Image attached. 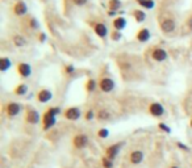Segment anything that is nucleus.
Segmentation results:
<instances>
[{"label": "nucleus", "instance_id": "f257e3e1", "mask_svg": "<svg viewBox=\"0 0 192 168\" xmlns=\"http://www.w3.org/2000/svg\"><path fill=\"white\" fill-rule=\"evenodd\" d=\"M159 28L164 34L172 33L174 30L176 29L175 20L171 19V17H162V19L159 20Z\"/></svg>", "mask_w": 192, "mask_h": 168}, {"label": "nucleus", "instance_id": "f03ea898", "mask_svg": "<svg viewBox=\"0 0 192 168\" xmlns=\"http://www.w3.org/2000/svg\"><path fill=\"white\" fill-rule=\"evenodd\" d=\"M115 87H116V84L113 82V79H111V78H102L99 80V88L102 92H104V93H109V92H112L115 89Z\"/></svg>", "mask_w": 192, "mask_h": 168}, {"label": "nucleus", "instance_id": "7ed1b4c3", "mask_svg": "<svg viewBox=\"0 0 192 168\" xmlns=\"http://www.w3.org/2000/svg\"><path fill=\"white\" fill-rule=\"evenodd\" d=\"M55 122H57L55 116H53L49 110H46V112L43 113V116H42V129L45 131L51 129V127L55 125Z\"/></svg>", "mask_w": 192, "mask_h": 168}, {"label": "nucleus", "instance_id": "20e7f679", "mask_svg": "<svg viewBox=\"0 0 192 168\" xmlns=\"http://www.w3.org/2000/svg\"><path fill=\"white\" fill-rule=\"evenodd\" d=\"M82 116V110L78 108V107H70L65 110V117L70 121H76L79 120Z\"/></svg>", "mask_w": 192, "mask_h": 168}, {"label": "nucleus", "instance_id": "39448f33", "mask_svg": "<svg viewBox=\"0 0 192 168\" xmlns=\"http://www.w3.org/2000/svg\"><path fill=\"white\" fill-rule=\"evenodd\" d=\"M72 144L75 148H84L87 147V144H88V137H87L86 134H78L74 137L72 139Z\"/></svg>", "mask_w": 192, "mask_h": 168}, {"label": "nucleus", "instance_id": "423d86ee", "mask_svg": "<svg viewBox=\"0 0 192 168\" xmlns=\"http://www.w3.org/2000/svg\"><path fill=\"white\" fill-rule=\"evenodd\" d=\"M21 110H23V107H21L19 103H16V101H11V103L7 105V114H8V117H16V116H19V114L21 113Z\"/></svg>", "mask_w": 192, "mask_h": 168}, {"label": "nucleus", "instance_id": "0eeeda50", "mask_svg": "<svg viewBox=\"0 0 192 168\" xmlns=\"http://www.w3.org/2000/svg\"><path fill=\"white\" fill-rule=\"evenodd\" d=\"M149 113L153 117H162L164 114V108L161 103H151L149 105Z\"/></svg>", "mask_w": 192, "mask_h": 168}, {"label": "nucleus", "instance_id": "6e6552de", "mask_svg": "<svg viewBox=\"0 0 192 168\" xmlns=\"http://www.w3.org/2000/svg\"><path fill=\"white\" fill-rule=\"evenodd\" d=\"M17 74H19L21 78H29L30 75H32V67H30V64L25 63V62L19 63L17 64Z\"/></svg>", "mask_w": 192, "mask_h": 168}, {"label": "nucleus", "instance_id": "1a4fd4ad", "mask_svg": "<svg viewBox=\"0 0 192 168\" xmlns=\"http://www.w3.org/2000/svg\"><path fill=\"white\" fill-rule=\"evenodd\" d=\"M167 57H168L167 51H166L164 49H162V47H157L151 53V58L154 59L155 62H164L166 59H167Z\"/></svg>", "mask_w": 192, "mask_h": 168}, {"label": "nucleus", "instance_id": "9d476101", "mask_svg": "<svg viewBox=\"0 0 192 168\" xmlns=\"http://www.w3.org/2000/svg\"><path fill=\"white\" fill-rule=\"evenodd\" d=\"M123 144H124L123 142H120V143H116V144L109 146V147L105 150V156L113 160V159H115L117 155H119V152H120L121 147H123Z\"/></svg>", "mask_w": 192, "mask_h": 168}, {"label": "nucleus", "instance_id": "9b49d317", "mask_svg": "<svg viewBox=\"0 0 192 168\" xmlns=\"http://www.w3.org/2000/svg\"><path fill=\"white\" fill-rule=\"evenodd\" d=\"M28 123H32V125H37L40 122V113L37 112L36 109H32L29 108L28 112H27V117H25Z\"/></svg>", "mask_w": 192, "mask_h": 168}, {"label": "nucleus", "instance_id": "f8f14e48", "mask_svg": "<svg viewBox=\"0 0 192 168\" xmlns=\"http://www.w3.org/2000/svg\"><path fill=\"white\" fill-rule=\"evenodd\" d=\"M53 99V92L46 89V88H43V89H41L40 92L37 93V100L40 101V103H49V101Z\"/></svg>", "mask_w": 192, "mask_h": 168}, {"label": "nucleus", "instance_id": "ddd939ff", "mask_svg": "<svg viewBox=\"0 0 192 168\" xmlns=\"http://www.w3.org/2000/svg\"><path fill=\"white\" fill-rule=\"evenodd\" d=\"M13 12H15L16 16L23 17V16L27 15V12H28V5H27V4H25L24 2H17L15 5H13Z\"/></svg>", "mask_w": 192, "mask_h": 168}, {"label": "nucleus", "instance_id": "4468645a", "mask_svg": "<svg viewBox=\"0 0 192 168\" xmlns=\"http://www.w3.org/2000/svg\"><path fill=\"white\" fill-rule=\"evenodd\" d=\"M94 32H95L96 36L100 37V38H105L108 36V28H107V25L105 24H102V23L95 24Z\"/></svg>", "mask_w": 192, "mask_h": 168}, {"label": "nucleus", "instance_id": "2eb2a0df", "mask_svg": "<svg viewBox=\"0 0 192 168\" xmlns=\"http://www.w3.org/2000/svg\"><path fill=\"white\" fill-rule=\"evenodd\" d=\"M151 37V33H150V30L147 29V28H142V29H139L138 30V33L136 34V39L138 42H147L150 39Z\"/></svg>", "mask_w": 192, "mask_h": 168}, {"label": "nucleus", "instance_id": "dca6fc26", "mask_svg": "<svg viewBox=\"0 0 192 168\" xmlns=\"http://www.w3.org/2000/svg\"><path fill=\"white\" fill-rule=\"evenodd\" d=\"M112 25H113V28H115V30H120L121 32V30L125 29V26L128 25V21H126V19L123 16H117L113 19Z\"/></svg>", "mask_w": 192, "mask_h": 168}, {"label": "nucleus", "instance_id": "f3484780", "mask_svg": "<svg viewBox=\"0 0 192 168\" xmlns=\"http://www.w3.org/2000/svg\"><path fill=\"white\" fill-rule=\"evenodd\" d=\"M143 152L139 151V150H136V151H133L132 154H130L129 156V160L132 164H141V163L143 162Z\"/></svg>", "mask_w": 192, "mask_h": 168}, {"label": "nucleus", "instance_id": "a211bd4d", "mask_svg": "<svg viewBox=\"0 0 192 168\" xmlns=\"http://www.w3.org/2000/svg\"><path fill=\"white\" fill-rule=\"evenodd\" d=\"M11 66H12V62L9 58H7V57H2L0 58V71L2 72H7L11 68Z\"/></svg>", "mask_w": 192, "mask_h": 168}, {"label": "nucleus", "instance_id": "6ab92c4d", "mask_svg": "<svg viewBox=\"0 0 192 168\" xmlns=\"http://www.w3.org/2000/svg\"><path fill=\"white\" fill-rule=\"evenodd\" d=\"M133 17H134V20H136V23L141 24L146 20V13L142 9H136V11H133Z\"/></svg>", "mask_w": 192, "mask_h": 168}, {"label": "nucleus", "instance_id": "aec40b11", "mask_svg": "<svg viewBox=\"0 0 192 168\" xmlns=\"http://www.w3.org/2000/svg\"><path fill=\"white\" fill-rule=\"evenodd\" d=\"M15 95L16 96H25L27 95V92H28V86L27 84H19V86H17L16 88H15Z\"/></svg>", "mask_w": 192, "mask_h": 168}, {"label": "nucleus", "instance_id": "412c9836", "mask_svg": "<svg viewBox=\"0 0 192 168\" xmlns=\"http://www.w3.org/2000/svg\"><path fill=\"white\" fill-rule=\"evenodd\" d=\"M96 117H98V120H100V121H107L111 118V113L105 109H100L99 112L96 113Z\"/></svg>", "mask_w": 192, "mask_h": 168}, {"label": "nucleus", "instance_id": "4be33fe9", "mask_svg": "<svg viewBox=\"0 0 192 168\" xmlns=\"http://www.w3.org/2000/svg\"><path fill=\"white\" fill-rule=\"evenodd\" d=\"M123 5V3H121V0H109V3H108V8H109V11H115L117 12Z\"/></svg>", "mask_w": 192, "mask_h": 168}, {"label": "nucleus", "instance_id": "5701e85b", "mask_svg": "<svg viewBox=\"0 0 192 168\" xmlns=\"http://www.w3.org/2000/svg\"><path fill=\"white\" fill-rule=\"evenodd\" d=\"M13 43L16 47H23L25 46V43H27V39H25L23 36H19V34H16V36H13Z\"/></svg>", "mask_w": 192, "mask_h": 168}, {"label": "nucleus", "instance_id": "b1692460", "mask_svg": "<svg viewBox=\"0 0 192 168\" xmlns=\"http://www.w3.org/2000/svg\"><path fill=\"white\" fill-rule=\"evenodd\" d=\"M142 8H146V9H153L155 7V2L154 0H142L141 3H138Z\"/></svg>", "mask_w": 192, "mask_h": 168}, {"label": "nucleus", "instance_id": "393cba45", "mask_svg": "<svg viewBox=\"0 0 192 168\" xmlns=\"http://www.w3.org/2000/svg\"><path fill=\"white\" fill-rule=\"evenodd\" d=\"M96 87H98V82H96L95 79H90L86 84V89L88 92H94L96 89Z\"/></svg>", "mask_w": 192, "mask_h": 168}, {"label": "nucleus", "instance_id": "a878e982", "mask_svg": "<svg viewBox=\"0 0 192 168\" xmlns=\"http://www.w3.org/2000/svg\"><path fill=\"white\" fill-rule=\"evenodd\" d=\"M102 164L104 168H113V160L109 158H107V156H104L102 159Z\"/></svg>", "mask_w": 192, "mask_h": 168}, {"label": "nucleus", "instance_id": "bb28decb", "mask_svg": "<svg viewBox=\"0 0 192 168\" xmlns=\"http://www.w3.org/2000/svg\"><path fill=\"white\" fill-rule=\"evenodd\" d=\"M98 137H99V138H103V139L108 138V137H109V130L105 129V127H103V129H100L98 131Z\"/></svg>", "mask_w": 192, "mask_h": 168}, {"label": "nucleus", "instance_id": "cd10ccee", "mask_svg": "<svg viewBox=\"0 0 192 168\" xmlns=\"http://www.w3.org/2000/svg\"><path fill=\"white\" fill-rule=\"evenodd\" d=\"M121 38H123V34H121L120 30H113L111 34V39H113V41H120Z\"/></svg>", "mask_w": 192, "mask_h": 168}, {"label": "nucleus", "instance_id": "c85d7f7f", "mask_svg": "<svg viewBox=\"0 0 192 168\" xmlns=\"http://www.w3.org/2000/svg\"><path fill=\"white\" fill-rule=\"evenodd\" d=\"M84 118L87 121H91V120H94L95 118V112L92 109H90V110H87L86 112V114H84Z\"/></svg>", "mask_w": 192, "mask_h": 168}, {"label": "nucleus", "instance_id": "c756f323", "mask_svg": "<svg viewBox=\"0 0 192 168\" xmlns=\"http://www.w3.org/2000/svg\"><path fill=\"white\" fill-rule=\"evenodd\" d=\"M158 127H159V129H161V130H162V131H164V133H167V134H168V133H171V129H170V127H168L167 125H164V123H163V122H161V123H158Z\"/></svg>", "mask_w": 192, "mask_h": 168}, {"label": "nucleus", "instance_id": "7c9ffc66", "mask_svg": "<svg viewBox=\"0 0 192 168\" xmlns=\"http://www.w3.org/2000/svg\"><path fill=\"white\" fill-rule=\"evenodd\" d=\"M47 110H49V112L51 113V114H53V116H58V114L61 113V109L58 108V107H53V108H49V109H47Z\"/></svg>", "mask_w": 192, "mask_h": 168}, {"label": "nucleus", "instance_id": "2f4dec72", "mask_svg": "<svg viewBox=\"0 0 192 168\" xmlns=\"http://www.w3.org/2000/svg\"><path fill=\"white\" fill-rule=\"evenodd\" d=\"M74 71H75V67H74L72 64H68V66H66V67H65V72H66L67 75L74 74Z\"/></svg>", "mask_w": 192, "mask_h": 168}, {"label": "nucleus", "instance_id": "473e14b6", "mask_svg": "<svg viewBox=\"0 0 192 168\" xmlns=\"http://www.w3.org/2000/svg\"><path fill=\"white\" fill-rule=\"evenodd\" d=\"M87 2H88V0H72V3L75 4V5H78V7H83V5H86Z\"/></svg>", "mask_w": 192, "mask_h": 168}, {"label": "nucleus", "instance_id": "72a5a7b5", "mask_svg": "<svg viewBox=\"0 0 192 168\" xmlns=\"http://www.w3.org/2000/svg\"><path fill=\"white\" fill-rule=\"evenodd\" d=\"M30 26H32L33 29H38V23H37V20L34 19V17L30 19Z\"/></svg>", "mask_w": 192, "mask_h": 168}, {"label": "nucleus", "instance_id": "f704fd0d", "mask_svg": "<svg viewBox=\"0 0 192 168\" xmlns=\"http://www.w3.org/2000/svg\"><path fill=\"white\" fill-rule=\"evenodd\" d=\"M38 38H40V42H45L46 41V34L45 33H41L40 36H38Z\"/></svg>", "mask_w": 192, "mask_h": 168}, {"label": "nucleus", "instance_id": "c9c22d12", "mask_svg": "<svg viewBox=\"0 0 192 168\" xmlns=\"http://www.w3.org/2000/svg\"><path fill=\"white\" fill-rule=\"evenodd\" d=\"M178 147H180V148H183V150H186V151H188V147H187V146H184L183 143H180V142H178Z\"/></svg>", "mask_w": 192, "mask_h": 168}, {"label": "nucleus", "instance_id": "e433bc0d", "mask_svg": "<svg viewBox=\"0 0 192 168\" xmlns=\"http://www.w3.org/2000/svg\"><path fill=\"white\" fill-rule=\"evenodd\" d=\"M187 25H188V28H190V30H192V16L188 19V21H187Z\"/></svg>", "mask_w": 192, "mask_h": 168}, {"label": "nucleus", "instance_id": "4c0bfd02", "mask_svg": "<svg viewBox=\"0 0 192 168\" xmlns=\"http://www.w3.org/2000/svg\"><path fill=\"white\" fill-rule=\"evenodd\" d=\"M108 15H109V16H115L116 12H115V11H109V12H108Z\"/></svg>", "mask_w": 192, "mask_h": 168}, {"label": "nucleus", "instance_id": "58836bf2", "mask_svg": "<svg viewBox=\"0 0 192 168\" xmlns=\"http://www.w3.org/2000/svg\"><path fill=\"white\" fill-rule=\"evenodd\" d=\"M170 168H179V167H176V166H172V167H170Z\"/></svg>", "mask_w": 192, "mask_h": 168}, {"label": "nucleus", "instance_id": "ea45409f", "mask_svg": "<svg viewBox=\"0 0 192 168\" xmlns=\"http://www.w3.org/2000/svg\"><path fill=\"white\" fill-rule=\"evenodd\" d=\"M136 2H137V3H141V2H142V0H136Z\"/></svg>", "mask_w": 192, "mask_h": 168}, {"label": "nucleus", "instance_id": "a19ab883", "mask_svg": "<svg viewBox=\"0 0 192 168\" xmlns=\"http://www.w3.org/2000/svg\"><path fill=\"white\" fill-rule=\"evenodd\" d=\"M191 127H192V120H191Z\"/></svg>", "mask_w": 192, "mask_h": 168}]
</instances>
